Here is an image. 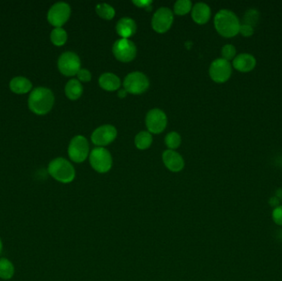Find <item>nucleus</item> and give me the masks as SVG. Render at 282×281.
Instances as JSON below:
<instances>
[{"label":"nucleus","instance_id":"1","mask_svg":"<svg viewBox=\"0 0 282 281\" xmlns=\"http://www.w3.org/2000/svg\"><path fill=\"white\" fill-rule=\"evenodd\" d=\"M54 103L55 96L52 91L47 87H36L29 95V109L33 113L39 116H43L50 112Z\"/></svg>","mask_w":282,"mask_h":281},{"label":"nucleus","instance_id":"2","mask_svg":"<svg viewBox=\"0 0 282 281\" xmlns=\"http://www.w3.org/2000/svg\"><path fill=\"white\" fill-rule=\"evenodd\" d=\"M214 24L217 32L226 38L235 37L239 33L240 21L232 11L219 10L214 16Z\"/></svg>","mask_w":282,"mask_h":281},{"label":"nucleus","instance_id":"3","mask_svg":"<svg viewBox=\"0 0 282 281\" xmlns=\"http://www.w3.org/2000/svg\"><path fill=\"white\" fill-rule=\"evenodd\" d=\"M48 173L53 178L61 183H70L75 177L74 168L64 158L53 159L48 166Z\"/></svg>","mask_w":282,"mask_h":281},{"label":"nucleus","instance_id":"4","mask_svg":"<svg viewBox=\"0 0 282 281\" xmlns=\"http://www.w3.org/2000/svg\"><path fill=\"white\" fill-rule=\"evenodd\" d=\"M92 168L99 173H106L113 166V158L108 150L104 148H95L89 156Z\"/></svg>","mask_w":282,"mask_h":281},{"label":"nucleus","instance_id":"5","mask_svg":"<svg viewBox=\"0 0 282 281\" xmlns=\"http://www.w3.org/2000/svg\"><path fill=\"white\" fill-rule=\"evenodd\" d=\"M124 89L131 94H141L145 92L149 86V81L145 74L141 72H132L126 75L124 83Z\"/></svg>","mask_w":282,"mask_h":281},{"label":"nucleus","instance_id":"6","mask_svg":"<svg viewBox=\"0 0 282 281\" xmlns=\"http://www.w3.org/2000/svg\"><path fill=\"white\" fill-rule=\"evenodd\" d=\"M81 61L78 55L72 51H66L58 59V68L66 76H73L80 70Z\"/></svg>","mask_w":282,"mask_h":281},{"label":"nucleus","instance_id":"7","mask_svg":"<svg viewBox=\"0 0 282 281\" xmlns=\"http://www.w3.org/2000/svg\"><path fill=\"white\" fill-rule=\"evenodd\" d=\"M89 153V145L86 138L77 135L71 139L69 145L68 154L74 163H83L86 160Z\"/></svg>","mask_w":282,"mask_h":281},{"label":"nucleus","instance_id":"8","mask_svg":"<svg viewBox=\"0 0 282 281\" xmlns=\"http://www.w3.org/2000/svg\"><path fill=\"white\" fill-rule=\"evenodd\" d=\"M71 14V8L68 3L58 2L53 4L47 13V20L52 26L61 27L68 21Z\"/></svg>","mask_w":282,"mask_h":281},{"label":"nucleus","instance_id":"9","mask_svg":"<svg viewBox=\"0 0 282 281\" xmlns=\"http://www.w3.org/2000/svg\"><path fill=\"white\" fill-rule=\"evenodd\" d=\"M210 76L213 81L218 84L227 82L232 74V65L230 61L223 58L216 59L210 66Z\"/></svg>","mask_w":282,"mask_h":281},{"label":"nucleus","instance_id":"10","mask_svg":"<svg viewBox=\"0 0 282 281\" xmlns=\"http://www.w3.org/2000/svg\"><path fill=\"white\" fill-rule=\"evenodd\" d=\"M136 46L128 39H119L113 44V52L116 58L121 62L133 61L136 55Z\"/></svg>","mask_w":282,"mask_h":281},{"label":"nucleus","instance_id":"11","mask_svg":"<svg viewBox=\"0 0 282 281\" xmlns=\"http://www.w3.org/2000/svg\"><path fill=\"white\" fill-rule=\"evenodd\" d=\"M173 22V13L169 8H160L152 18V27L158 33H164L170 29Z\"/></svg>","mask_w":282,"mask_h":281},{"label":"nucleus","instance_id":"12","mask_svg":"<svg viewBox=\"0 0 282 281\" xmlns=\"http://www.w3.org/2000/svg\"><path fill=\"white\" fill-rule=\"evenodd\" d=\"M145 123L149 132L153 134H160L166 128L167 116L160 109H152L147 114Z\"/></svg>","mask_w":282,"mask_h":281},{"label":"nucleus","instance_id":"13","mask_svg":"<svg viewBox=\"0 0 282 281\" xmlns=\"http://www.w3.org/2000/svg\"><path fill=\"white\" fill-rule=\"evenodd\" d=\"M118 131L112 125H104L95 130L92 134V142L98 146H106L115 140Z\"/></svg>","mask_w":282,"mask_h":281},{"label":"nucleus","instance_id":"14","mask_svg":"<svg viewBox=\"0 0 282 281\" xmlns=\"http://www.w3.org/2000/svg\"><path fill=\"white\" fill-rule=\"evenodd\" d=\"M257 65V60L254 55L248 53H241L233 60V67L242 73L254 70Z\"/></svg>","mask_w":282,"mask_h":281},{"label":"nucleus","instance_id":"15","mask_svg":"<svg viewBox=\"0 0 282 281\" xmlns=\"http://www.w3.org/2000/svg\"><path fill=\"white\" fill-rule=\"evenodd\" d=\"M163 161L166 168L173 173L182 171L184 168L183 157L174 150H165L163 153Z\"/></svg>","mask_w":282,"mask_h":281},{"label":"nucleus","instance_id":"16","mask_svg":"<svg viewBox=\"0 0 282 281\" xmlns=\"http://www.w3.org/2000/svg\"><path fill=\"white\" fill-rule=\"evenodd\" d=\"M211 16L212 10L207 3H197L191 8V18L196 23H207L211 19Z\"/></svg>","mask_w":282,"mask_h":281},{"label":"nucleus","instance_id":"17","mask_svg":"<svg viewBox=\"0 0 282 281\" xmlns=\"http://www.w3.org/2000/svg\"><path fill=\"white\" fill-rule=\"evenodd\" d=\"M116 29L119 36L124 39H128L136 33V22L131 18H122L118 22Z\"/></svg>","mask_w":282,"mask_h":281},{"label":"nucleus","instance_id":"18","mask_svg":"<svg viewBox=\"0 0 282 281\" xmlns=\"http://www.w3.org/2000/svg\"><path fill=\"white\" fill-rule=\"evenodd\" d=\"M9 87L16 94H25L32 89V84L25 77L18 76L11 79Z\"/></svg>","mask_w":282,"mask_h":281},{"label":"nucleus","instance_id":"19","mask_svg":"<svg viewBox=\"0 0 282 281\" xmlns=\"http://www.w3.org/2000/svg\"><path fill=\"white\" fill-rule=\"evenodd\" d=\"M100 87L107 91L113 92L118 90L120 86V80L113 73H104L99 78Z\"/></svg>","mask_w":282,"mask_h":281},{"label":"nucleus","instance_id":"20","mask_svg":"<svg viewBox=\"0 0 282 281\" xmlns=\"http://www.w3.org/2000/svg\"><path fill=\"white\" fill-rule=\"evenodd\" d=\"M66 97L70 100H77L83 93V86L78 79H70L66 84L65 88Z\"/></svg>","mask_w":282,"mask_h":281},{"label":"nucleus","instance_id":"21","mask_svg":"<svg viewBox=\"0 0 282 281\" xmlns=\"http://www.w3.org/2000/svg\"><path fill=\"white\" fill-rule=\"evenodd\" d=\"M153 142V137L148 131H141L136 134L135 144L139 150H146L150 147Z\"/></svg>","mask_w":282,"mask_h":281},{"label":"nucleus","instance_id":"22","mask_svg":"<svg viewBox=\"0 0 282 281\" xmlns=\"http://www.w3.org/2000/svg\"><path fill=\"white\" fill-rule=\"evenodd\" d=\"M67 32L62 27H55L50 32V41L56 46L65 45L67 42Z\"/></svg>","mask_w":282,"mask_h":281},{"label":"nucleus","instance_id":"23","mask_svg":"<svg viewBox=\"0 0 282 281\" xmlns=\"http://www.w3.org/2000/svg\"><path fill=\"white\" fill-rule=\"evenodd\" d=\"M14 275L13 263L7 258H0V278L9 280Z\"/></svg>","mask_w":282,"mask_h":281},{"label":"nucleus","instance_id":"24","mask_svg":"<svg viewBox=\"0 0 282 281\" xmlns=\"http://www.w3.org/2000/svg\"><path fill=\"white\" fill-rule=\"evenodd\" d=\"M95 9H96V13H97V15L105 20H111L115 16V9L107 3H98L96 6Z\"/></svg>","mask_w":282,"mask_h":281},{"label":"nucleus","instance_id":"25","mask_svg":"<svg viewBox=\"0 0 282 281\" xmlns=\"http://www.w3.org/2000/svg\"><path fill=\"white\" fill-rule=\"evenodd\" d=\"M243 20V24H247L254 27L260 21V13L256 8H249L244 13Z\"/></svg>","mask_w":282,"mask_h":281},{"label":"nucleus","instance_id":"26","mask_svg":"<svg viewBox=\"0 0 282 281\" xmlns=\"http://www.w3.org/2000/svg\"><path fill=\"white\" fill-rule=\"evenodd\" d=\"M192 8V3L190 0H178L174 4V13L177 15H186Z\"/></svg>","mask_w":282,"mask_h":281},{"label":"nucleus","instance_id":"27","mask_svg":"<svg viewBox=\"0 0 282 281\" xmlns=\"http://www.w3.org/2000/svg\"><path fill=\"white\" fill-rule=\"evenodd\" d=\"M181 142H182V139H181L180 134L177 132H170L165 137V144L171 150L178 149L180 146Z\"/></svg>","mask_w":282,"mask_h":281},{"label":"nucleus","instance_id":"28","mask_svg":"<svg viewBox=\"0 0 282 281\" xmlns=\"http://www.w3.org/2000/svg\"><path fill=\"white\" fill-rule=\"evenodd\" d=\"M236 53H237L236 48L235 47V45L231 44H226L221 49L222 58L225 61H230L234 60L236 57Z\"/></svg>","mask_w":282,"mask_h":281},{"label":"nucleus","instance_id":"29","mask_svg":"<svg viewBox=\"0 0 282 281\" xmlns=\"http://www.w3.org/2000/svg\"><path fill=\"white\" fill-rule=\"evenodd\" d=\"M272 220L278 226H282V205L275 208L272 210Z\"/></svg>","mask_w":282,"mask_h":281},{"label":"nucleus","instance_id":"30","mask_svg":"<svg viewBox=\"0 0 282 281\" xmlns=\"http://www.w3.org/2000/svg\"><path fill=\"white\" fill-rule=\"evenodd\" d=\"M239 33L244 37H252L254 33V27L247 24H241Z\"/></svg>","mask_w":282,"mask_h":281},{"label":"nucleus","instance_id":"31","mask_svg":"<svg viewBox=\"0 0 282 281\" xmlns=\"http://www.w3.org/2000/svg\"><path fill=\"white\" fill-rule=\"evenodd\" d=\"M77 76L82 82H89L92 79L91 73L86 68H80V70L77 74Z\"/></svg>","mask_w":282,"mask_h":281},{"label":"nucleus","instance_id":"32","mask_svg":"<svg viewBox=\"0 0 282 281\" xmlns=\"http://www.w3.org/2000/svg\"><path fill=\"white\" fill-rule=\"evenodd\" d=\"M151 1H133L134 4H136L137 7H140V8H149L150 7V4H151Z\"/></svg>","mask_w":282,"mask_h":281},{"label":"nucleus","instance_id":"33","mask_svg":"<svg viewBox=\"0 0 282 281\" xmlns=\"http://www.w3.org/2000/svg\"><path fill=\"white\" fill-rule=\"evenodd\" d=\"M280 202H281V200H280L278 198L276 197L275 195L270 198L269 200H268V204H269L270 206L273 208V209L280 206Z\"/></svg>","mask_w":282,"mask_h":281},{"label":"nucleus","instance_id":"34","mask_svg":"<svg viewBox=\"0 0 282 281\" xmlns=\"http://www.w3.org/2000/svg\"><path fill=\"white\" fill-rule=\"evenodd\" d=\"M275 196L278 198L280 200H282V188H279L276 191V193H275Z\"/></svg>","mask_w":282,"mask_h":281},{"label":"nucleus","instance_id":"35","mask_svg":"<svg viewBox=\"0 0 282 281\" xmlns=\"http://www.w3.org/2000/svg\"><path fill=\"white\" fill-rule=\"evenodd\" d=\"M126 95H127V92L125 91V89H121L118 92V97H120V98H125L126 97Z\"/></svg>","mask_w":282,"mask_h":281},{"label":"nucleus","instance_id":"36","mask_svg":"<svg viewBox=\"0 0 282 281\" xmlns=\"http://www.w3.org/2000/svg\"><path fill=\"white\" fill-rule=\"evenodd\" d=\"M277 237H278V238H279L281 241H282V230H280L279 233L277 234Z\"/></svg>","mask_w":282,"mask_h":281},{"label":"nucleus","instance_id":"37","mask_svg":"<svg viewBox=\"0 0 282 281\" xmlns=\"http://www.w3.org/2000/svg\"><path fill=\"white\" fill-rule=\"evenodd\" d=\"M2 250H3V243H2V241H1V238H0V254L2 252Z\"/></svg>","mask_w":282,"mask_h":281}]
</instances>
